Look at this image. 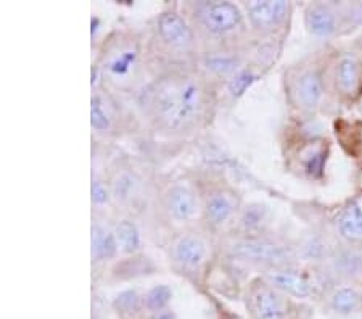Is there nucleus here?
<instances>
[{
  "label": "nucleus",
  "mask_w": 362,
  "mask_h": 319,
  "mask_svg": "<svg viewBox=\"0 0 362 319\" xmlns=\"http://www.w3.org/2000/svg\"><path fill=\"white\" fill-rule=\"evenodd\" d=\"M147 105L158 126L168 131H184L203 112L204 89L192 76H171L151 87Z\"/></svg>",
  "instance_id": "1"
},
{
  "label": "nucleus",
  "mask_w": 362,
  "mask_h": 319,
  "mask_svg": "<svg viewBox=\"0 0 362 319\" xmlns=\"http://www.w3.org/2000/svg\"><path fill=\"white\" fill-rule=\"evenodd\" d=\"M327 81L324 69L317 63L300 68L291 81V97L298 110L316 113L324 102Z\"/></svg>",
  "instance_id": "2"
},
{
  "label": "nucleus",
  "mask_w": 362,
  "mask_h": 319,
  "mask_svg": "<svg viewBox=\"0 0 362 319\" xmlns=\"http://www.w3.org/2000/svg\"><path fill=\"white\" fill-rule=\"evenodd\" d=\"M332 86L335 94L346 103H359L362 98V57L356 52H341L332 65Z\"/></svg>",
  "instance_id": "3"
},
{
  "label": "nucleus",
  "mask_w": 362,
  "mask_h": 319,
  "mask_svg": "<svg viewBox=\"0 0 362 319\" xmlns=\"http://www.w3.org/2000/svg\"><path fill=\"white\" fill-rule=\"evenodd\" d=\"M232 253L238 258L269 266L272 269L288 268L293 261V250L290 247L262 237H251L233 243Z\"/></svg>",
  "instance_id": "4"
},
{
  "label": "nucleus",
  "mask_w": 362,
  "mask_h": 319,
  "mask_svg": "<svg viewBox=\"0 0 362 319\" xmlns=\"http://www.w3.org/2000/svg\"><path fill=\"white\" fill-rule=\"evenodd\" d=\"M284 295L269 282H255L250 290L251 313L256 319H288L290 305Z\"/></svg>",
  "instance_id": "5"
},
{
  "label": "nucleus",
  "mask_w": 362,
  "mask_h": 319,
  "mask_svg": "<svg viewBox=\"0 0 362 319\" xmlns=\"http://www.w3.org/2000/svg\"><path fill=\"white\" fill-rule=\"evenodd\" d=\"M202 26L211 34H226L240 26L242 11L230 2H208L200 7Z\"/></svg>",
  "instance_id": "6"
},
{
  "label": "nucleus",
  "mask_w": 362,
  "mask_h": 319,
  "mask_svg": "<svg viewBox=\"0 0 362 319\" xmlns=\"http://www.w3.org/2000/svg\"><path fill=\"white\" fill-rule=\"evenodd\" d=\"M267 281L272 287L280 292L295 298H311L317 290V284L306 271H300L288 266V268L271 269Z\"/></svg>",
  "instance_id": "7"
},
{
  "label": "nucleus",
  "mask_w": 362,
  "mask_h": 319,
  "mask_svg": "<svg viewBox=\"0 0 362 319\" xmlns=\"http://www.w3.org/2000/svg\"><path fill=\"white\" fill-rule=\"evenodd\" d=\"M341 10L330 4H311L305 10V25L316 37H332L341 28Z\"/></svg>",
  "instance_id": "8"
},
{
  "label": "nucleus",
  "mask_w": 362,
  "mask_h": 319,
  "mask_svg": "<svg viewBox=\"0 0 362 319\" xmlns=\"http://www.w3.org/2000/svg\"><path fill=\"white\" fill-rule=\"evenodd\" d=\"M139 68V49L134 42H119L107 57L105 71L116 83H124L134 78Z\"/></svg>",
  "instance_id": "9"
},
{
  "label": "nucleus",
  "mask_w": 362,
  "mask_h": 319,
  "mask_svg": "<svg viewBox=\"0 0 362 319\" xmlns=\"http://www.w3.org/2000/svg\"><path fill=\"white\" fill-rule=\"evenodd\" d=\"M248 18L251 26L259 29V31H271L274 28H279L287 21L291 5L284 0H264V2H250L247 5Z\"/></svg>",
  "instance_id": "10"
},
{
  "label": "nucleus",
  "mask_w": 362,
  "mask_h": 319,
  "mask_svg": "<svg viewBox=\"0 0 362 319\" xmlns=\"http://www.w3.org/2000/svg\"><path fill=\"white\" fill-rule=\"evenodd\" d=\"M160 37L168 45L176 49H185L194 42V34L187 21L176 11H165L158 18Z\"/></svg>",
  "instance_id": "11"
},
{
  "label": "nucleus",
  "mask_w": 362,
  "mask_h": 319,
  "mask_svg": "<svg viewBox=\"0 0 362 319\" xmlns=\"http://www.w3.org/2000/svg\"><path fill=\"white\" fill-rule=\"evenodd\" d=\"M338 234L351 247H362V200H349L337 218Z\"/></svg>",
  "instance_id": "12"
},
{
  "label": "nucleus",
  "mask_w": 362,
  "mask_h": 319,
  "mask_svg": "<svg viewBox=\"0 0 362 319\" xmlns=\"http://www.w3.org/2000/svg\"><path fill=\"white\" fill-rule=\"evenodd\" d=\"M330 145L325 141L314 139L313 142L308 144V147L301 152V170L311 179H322L325 174V166L329 161Z\"/></svg>",
  "instance_id": "13"
},
{
  "label": "nucleus",
  "mask_w": 362,
  "mask_h": 319,
  "mask_svg": "<svg viewBox=\"0 0 362 319\" xmlns=\"http://www.w3.org/2000/svg\"><path fill=\"white\" fill-rule=\"evenodd\" d=\"M166 208L177 221H189L197 213L195 195L185 185H174L166 194Z\"/></svg>",
  "instance_id": "14"
},
{
  "label": "nucleus",
  "mask_w": 362,
  "mask_h": 319,
  "mask_svg": "<svg viewBox=\"0 0 362 319\" xmlns=\"http://www.w3.org/2000/svg\"><path fill=\"white\" fill-rule=\"evenodd\" d=\"M206 257V245L197 236H182L174 243V258L184 268L195 269Z\"/></svg>",
  "instance_id": "15"
},
{
  "label": "nucleus",
  "mask_w": 362,
  "mask_h": 319,
  "mask_svg": "<svg viewBox=\"0 0 362 319\" xmlns=\"http://www.w3.org/2000/svg\"><path fill=\"white\" fill-rule=\"evenodd\" d=\"M330 308L341 316L362 311V290L356 286L337 287L330 295Z\"/></svg>",
  "instance_id": "16"
},
{
  "label": "nucleus",
  "mask_w": 362,
  "mask_h": 319,
  "mask_svg": "<svg viewBox=\"0 0 362 319\" xmlns=\"http://www.w3.org/2000/svg\"><path fill=\"white\" fill-rule=\"evenodd\" d=\"M118 242L113 232L105 231L102 226L92 228V257L97 261L113 258L118 252Z\"/></svg>",
  "instance_id": "17"
},
{
  "label": "nucleus",
  "mask_w": 362,
  "mask_h": 319,
  "mask_svg": "<svg viewBox=\"0 0 362 319\" xmlns=\"http://www.w3.org/2000/svg\"><path fill=\"white\" fill-rule=\"evenodd\" d=\"M204 213H206L208 221L211 224H224L232 216L233 203L226 194L214 192L208 197L206 205H204Z\"/></svg>",
  "instance_id": "18"
},
{
  "label": "nucleus",
  "mask_w": 362,
  "mask_h": 319,
  "mask_svg": "<svg viewBox=\"0 0 362 319\" xmlns=\"http://www.w3.org/2000/svg\"><path fill=\"white\" fill-rule=\"evenodd\" d=\"M115 236H116V242H118V247L121 248V252L124 253H134L140 248V234L139 229L136 228V224L132 221H121L115 229Z\"/></svg>",
  "instance_id": "19"
},
{
  "label": "nucleus",
  "mask_w": 362,
  "mask_h": 319,
  "mask_svg": "<svg viewBox=\"0 0 362 319\" xmlns=\"http://www.w3.org/2000/svg\"><path fill=\"white\" fill-rule=\"evenodd\" d=\"M337 269L348 277H362V247H351L335 258Z\"/></svg>",
  "instance_id": "20"
},
{
  "label": "nucleus",
  "mask_w": 362,
  "mask_h": 319,
  "mask_svg": "<svg viewBox=\"0 0 362 319\" xmlns=\"http://www.w3.org/2000/svg\"><path fill=\"white\" fill-rule=\"evenodd\" d=\"M171 297L173 290L168 286H155L145 295L144 303L150 311H161L163 308H166V305L171 301Z\"/></svg>",
  "instance_id": "21"
},
{
  "label": "nucleus",
  "mask_w": 362,
  "mask_h": 319,
  "mask_svg": "<svg viewBox=\"0 0 362 319\" xmlns=\"http://www.w3.org/2000/svg\"><path fill=\"white\" fill-rule=\"evenodd\" d=\"M266 219H267V210L264 207L251 205L248 207V210L245 211L242 223L248 232H258L261 231L262 226L266 224Z\"/></svg>",
  "instance_id": "22"
},
{
  "label": "nucleus",
  "mask_w": 362,
  "mask_h": 319,
  "mask_svg": "<svg viewBox=\"0 0 362 319\" xmlns=\"http://www.w3.org/2000/svg\"><path fill=\"white\" fill-rule=\"evenodd\" d=\"M206 66L216 74H229L237 69V58L232 55H209L206 58Z\"/></svg>",
  "instance_id": "23"
},
{
  "label": "nucleus",
  "mask_w": 362,
  "mask_h": 319,
  "mask_svg": "<svg viewBox=\"0 0 362 319\" xmlns=\"http://www.w3.org/2000/svg\"><path fill=\"white\" fill-rule=\"evenodd\" d=\"M90 124L97 131H107L110 127V116L105 112L100 98H92L90 103Z\"/></svg>",
  "instance_id": "24"
},
{
  "label": "nucleus",
  "mask_w": 362,
  "mask_h": 319,
  "mask_svg": "<svg viewBox=\"0 0 362 319\" xmlns=\"http://www.w3.org/2000/svg\"><path fill=\"white\" fill-rule=\"evenodd\" d=\"M140 305H142V300H140L136 290L121 292L115 300V306L122 313H137L140 310Z\"/></svg>",
  "instance_id": "25"
},
{
  "label": "nucleus",
  "mask_w": 362,
  "mask_h": 319,
  "mask_svg": "<svg viewBox=\"0 0 362 319\" xmlns=\"http://www.w3.org/2000/svg\"><path fill=\"white\" fill-rule=\"evenodd\" d=\"M136 189V181L131 174H121L113 182V194L118 200H127Z\"/></svg>",
  "instance_id": "26"
},
{
  "label": "nucleus",
  "mask_w": 362,
  "mask_h": 319,
  "mask_svg": "<svg viewBox=\"0 0 362 319\" xmlns=\"http://www.w3.org/2000/svg\"><path fill=\"white\" fill-rule=\"evenodd\" d=\"M256 81V74L251 69H243V71L237 73L233 79L230 81V92L232 95H242L248 87Z\"/></svg>",
  "instance_id": "27"
},
{
  "label": "nucleus",
  "mask_w": 362,
  "mask_h": 319,
  "mask_svg": "<svg viewBox=\"0 0 362 319\" xmlns=\"http://www.w3.org/2000/svg\"><path fill=\"white\" fill-rule=\"evenodd\" d=\"M90 194H92V200L102 205V203L108 202V190L100 181H93L92 187H90Z\"/></svg>",
  "instance_id": "28"
},
{
  "label": "nucleus",
  "mask_w": 362,
  "mask_h": 319,
  "mask_svg": "<svg viewBox=\"0 0 362 319\" xmlns=\"http://www.w3.org/2000/svg\"><path fill=\"white\" fill-rule=\"evenodd\" d=\"M158 319H176V316H174L173 313L166 311V313H161V315L158 316Z\"/></svg>",
  "instance_id": "29"
},
{
  "label": "nucleus",
  "mask_w": 362,
  "mask_h": 319,
  "mask_svg": "<svg viewBox=\"0 0 362 319\" xmlns=\"http://www.w3.org/2000/svg\"><path fill=\"white\" fill-rule=\"evenodd\" d=\"M359 107H361V113H362V98H361V102H359Z\"/></svg>",
  "instance_id": "30"
}]
</instances>
